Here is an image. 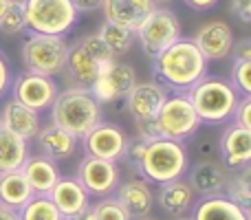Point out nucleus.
<instances>
[{
  "instance_id": "1",
  "label": "nucleus",
  "mask_w": 251,
  "mask_h": 220,
  "mask_svg": "<svg viewBox=\"0 0 251 220\" xmlns=\"http://www.w3.org/2000/svg\"><path fill=\"white\" fill-rule=\"evenodd\" d=\"M209 60L192 38H178L165 51L152 57V71L161 86L174 93H187L207 75Z\"/></svg>"
},
{
  "instance_id": "2",
  "label": "nucleus",
  "mask_w": 251,
  "mask_h": 220,
  "mask_svg": "<svg viewBox=\"0 0 251 220\" xmlns=\"http://www.w3.org/2000/svg\"><path fill=\"white\" fill-rule=\"evenodd\" d=\"M49 110L51 123L60 125L77 139H84L101 121V104L84 86H71L57 93Z\"/></svg>"
},
{
  "instance_id": "3",
  "label": "nucleus",
  "mask_w": 251,
  "mask_h": 220,
  "mask_svg": "<svg viewBox=\"0 0 251 220\" xmlns=\"http://www.w3.org/2000/svg\"><path fill=\"white\" fill-rule=\"evenodd\" d=\"M137 170L143 174L146 181L156 183V185L185 178L187 170H190V156H187L185 143L163 137L148 141Z\"/></svg>"
},
{
  "instance_id": "4",
  "label": "nucleus",
  "mask_w": 251,
  "mask_h": 220,
  "mask_svg": "<svg viewBox=\"0 0 251 220\" xmlns=\"http://www.w3.org/2000/svg\"><path fill=\"white\" fill-rule=\"evenodd\" d=\"M187 97H190L201 121L209 125H218L229 121L234 117L236 104L240 99L234 84L223 77H216V75H212V77L205 75L199 84H194L187 91Z\"/></svg>"
},
{
  "instance_id": "5",
  "label": "nucleus",
  "mask_w": 251,
  "mask_h": 220,
  "mask_svg": "<svg viewBox=\"0 0 251 220\" xmlns=\"http://www.w3.org/2000/svg\"><path fill=\"white\" fill-rule=\"evenodd\" d=\"M26 29L31 33L69 35L77 24L79 11L73 0H20Z\"/></svg>"
},
{
  "instance_id": "6",
  "label": "nucleus",
  "mask_w": 251,
  "mask_h": 220,
  "mask_svg": "<svg viewBox=\"0 0 251 220\" xmlns=\"http://www.w3.org/2000/svg\"><path fill=\"white\" fill-rule=\"evenodd\" d=\"M69 47L64 35H44L29 33V38L22 42V62L25 69L31 73L55 77L66 71V55Z\"/></svg>"
},
{
  "instance_id": "7",
  "label": "nucleus",
  "mask_w": 251,
  "mask_h": 220,
  "mask_svg": "<svg viewBox=\"0 0 251 220\" xmlns=\"http://www.w3.org/2000/svg\"><path fill=\"white\" fill-rule=\"evenodd\" d=\"M159 132L163 139H172V141H190L196 137V132L201 130L203 121L196 115L194 106H192L187 93H174L168 95L161 106L159 115L154 117Z\"/></svg>"
},
{
  "instance_id": "8",
  "label": "nucleus",
  "mask_w": 251,
  "mask_h": 220,
  "mask_svg": "<svg viewBox=\"0 0 251 220\" xmlns=\"http://www.w3.org/2000/svg\"><path fill=\"white\" fill-rule=\"evenodd\" d=\"M134 38L139 40L143 53L150 57H156L161 51L174 44L181 35V20L168 7H156L146 20L134 31Z\"/></svg>"
},
{
  "instance_id": "9",
  "label": "nucleus",
  "mask_w": 251,
  "mask_h": 220,
  "mask_svg": "<svg viewBox=\"0 0 251 220\" xmlns=\"http://www.w3.org/2000/svg\"><path fill=\"white\" fill-rule=\"evenodd\" d=\"M134 84H137V73L132 66L113 60L101 66L100 75L88 86V91L100 104H110V101L126 99Z\"/></svg>"
},
{
  "instance_id": "10",
  "label": "nucleus",
  "mask_w": 251,
  "mask_h": 220,
  "mask_svg": "<svg viewBox=\"0 0 251 220\" xmlns=\"http://www.w3.org/2000/svg\"><path fill=\"white\" fill-rule=\"evenodd\" d=\"M57 93H60V88H57L55 79L49 75L31 73V71L20 73L11 82V97L35 112H44L51 108Z\"/></svg>"
},
{
  "instance_id": "11",
  "label": "nucleus",
  "mask_w": 251,
  "mask_h": 220,
  "mask_svg": "<svg viewBox=\"0 0 251 220\" xmlns=\"http://www.w3.org/2000/svg\"><path fill=\"white\" fill-rule=\"evenodd\" d=\"M77 181L84 190L95 198L113 196L119 185V170L115 161L97 159V156H84L77 168Z\"/></svg>"
},
{
  "instance_id": "12",
  "label": "nucleus",
  "mask_w": 251,
  "mask_h": 220,
  "mask_svg": "<svg viewBox=\"0 0 251 220\" xmlns=\"http://www.w3.org/2000/svg\"><path fill=\"white\" fill-rule=\"evenodd\" d=\"M82 141L88 156L115 161V163L124 159L126 147H128V137L124 130L115 123H106V121H100Z\"/></svg>"
},
{
  "instance_id": "13",
  "label": "nucleus",
  "mask_w": 251,
  "mask_h": 220,
  "mask_svg": "<svg viewBox=\"0 0 251 220\" xmlns=\"http://www.w3.org/2000/svg\"><path fill=\"white\" fill-rule=\"evenodd\" d=\"M218 156L227 170H243L251 163V130L234 121L218 139Z\"/></svg>"
},
{
  "instance_id": "14",
  "label": "nucleus",
  "mask_w": 251,
  "mask_h": 220,
  "mask_svg": "<svg viewBox=\"0 0 251 220\" xmlns=\"http://www.w3.org/2000/svg\"><path fill=\"white\" fill-rule=\"evenodd\" d=\"M192 40H194L196 47L203 51V55L207 57L209 62L229 57L231 51H234V44H236L234 31L223 20H212V22H207V24H203Z\"/></svg>"
},
{
  "instance_id": "15",
  "label": "nucleus",
  "mask_w": 251,
  "mask_h": 220,
  "mask_svg": "<svg viewBox=\"0 0 251 220\" xmlns=\"http://www.w3.org/2000/svg\"><path fill=\"white\" fill-rule=\"evenodd\" d=\"M165 97H168V88L161 86L159 82H141L132 86V91L126 97V104L134 121H143L154 119L159 115Z\"/></svg>"
},
{
  "instance_id": "16",
  "label": "nucleus",
  "mask_w": 251,
  "mask_h": 220,
  "mask_svg": "<svg viewBox=\"0 0 251 220\" xmlns=\"http://www.w3.org/2000/svg\"><path fill=\"white\" fill-rule=\"evenodd\" d=\"M187 183L192 185L194 194L205 196H218L225 194L229 185V174L227 168L216 161H199L187 170Z\"/></svg>"
},
{
  "instance_id": "17",
  "label": "nucleus",
  "mask_w": 251,
  "mask_h": 220,
  "mask_svg": "<svg viewBox=\"0 0 251 220\" xmlns=\"http://www.w3.org/2000/svg\"><path fill=\"white\" fill-rule=\"evenodd\" d=\"M159 4L154 0H104L101 11L108 22L128 26L130 31H137L139 24L150 16Z\"/></svg>"
},
{
  "instance_id": "18",
  "label": "nucleus",
  "mask_w": 251,
  "mask_h": 220,
  "mask_svg": "<svg viewBox=\"0 0 251 220\" xmlns=\"http://www.w3.org/2000/svg\"><path fill=\"white\" fill-rule=\"evenodd\" d=\"M49 198L55 203V207L60 209V214L64 218L91 207V194L84 190L77 176H60V181L49 192Z\"/></svg>"
},
{
  "instance_id": "19",
  "label": "nucleus",
  "mask_w": 251,
  "mask_h": 220,
  "mask_svg": "<svg viewBox=\"0 0 251 220\" xmlns=\"http://www.w3.org/2000/svg\"><path fill=\"white\" fill-rule=\"evenodd\" d=\"M0 128L31 141V139H35L38 130L42 128V121H40V112L26 108L25 104L11 97L9 101H4L2 110H0Z\"/></svg>"
},
{
  "instance_id": "20",
  "label": "nucleus",
  "mask_w": 251,
  "mask_h": 220,
  "mask_svg": "<svg viewBox=\"0 0 251 220\" xmlns=\"http://www.w3.org/2000/svg\"><path fill=\"white\" fill-rule=\"evenodd\" d=\"M35 141H38V147L42 150L44 156H49L53 161H64L75 154L79 139L73 137L71 132H66V130H62L60 125L49 123L38 130Z\"/></svg>"
},
{
  "instance_id": "21",
  "label": "nucleus",
  "mask_w": 251,
  "mask_h": 220,
  "mask_svg": "<svg viewBox=\"0 0 251 220\" xmlns=\"http://www.w3.org/2000/svg\"><path fill=\"white\" fill-rule=\"evenodd\" d=\"M20 170L25 174V178L29 181L33 194H42V196H49V192L53 190V185L62 176L57 163L44 154H35V156L29 154V159L25 161V165Z\"/></svg>"
},
{
  "instance_id": "22",
  "label": "nucleus",
  "mask_w": 251,
  "mask_h": 220,
  "mask_svg": "<svg viewBox=\"0 0 251 220\" xmlns=\"http://www.w3.org/2000/svg\"><path fill=\"white\" fill-rule=\"evenodd\" d=\"M113 196L122 203V207L130 214V218L150 216L152 205H154V196H152V190L146 181H126L117 185Z\"/></svg>"
},
{
  "instance_id": "23",
  "label": "nucleus",
  "mask_w": 251,
  "mask_h": 220,
  "mask_svg": "<svg viewBox=\"0 0 251 220\" xmlns=\"http://www.w3.org/2000/svg\"><path fill=\"white\" fill-rule=\"evenodd\" d=\"M192 220H249V214L227 194H218L199 200L192 212Z\"/></svg>"
},
{
  "instance_id": "24",
  "label": "nucleus",
  "mask_w": 251,
  "mask_h": 220,
  "mask_svg": "<svg viewBox=\"0 0 251 220\" xmlns=\"http://www.w3.org/2000/svg\"><path fill=\"white\" fill-rule=\"evenodd\" d=\"M159 205L172 218H181L194 207V190L185 178L163 183L159 190Z\"/></svg>"
},
{
  "instance_id": "25",
  "label": "nucleus",
  "mask_w": 251,
  "mask_h": 220,
  "mask_svg": "<svg viewBox=\"0 0 251 220\" xmlns=\"http://www.w3.org/2000/svg\"><path fill=\"white\" fill-rule=\"evenodd\" d=\"M101 66L104 64H100L95 57L88 55L77 42H75L73 47H69V55H66V73L71 75V79L75 82V86L88 88L93 82H95L97 75H100Z\"/></svg>"
},
{
  "instance_id": "26",
  "label": "nucleus",
  "mask_w": 251,
  "mask_h": 220,
  "mask_svg": "<svg viewBox=\"0 0 251 220\" xmlns=\"http://www.w3.org/2000/svg\"><path fill=\"white\" fill-rule=\"evenodd\" d=\"M31 198H33V190H31L29 181L25 178L22 170L0 174V203L2 205L18 212Z\"/></svg>"
},
{
  "instance_id": "27",
  "label": "nucleus",
  "mask_w": 251,
  "mask_h": 220,
  "mask_svg": "<svg viewBox=\"0 0 251 220\" xmlns=\"http://www.w3.org/2000/svg\"><path fill=\"white\" fill-rule=\"evenodd\" d=\"M29 159V141L0 128V174L20 170Z\"/></svg>"
},
{
  "instance_id": "28",
  "label": "nucleus",
  "mask_w": 251,
  "mask_h": 220,
  "mask_svg": "<svg viewBox=\"0 0 251 220\" xmlns=\"http://www.w3.org/2000/svg\"><path fill=\"white\" fill-rule=\"evenodd\" d=\"M97 35L104 40L106 47L113 51L115 57H117V55H126V53L132 49V44H134V31H130L128 26L108 22V20H106L104 24L100 26Z\"/></svg>"
},
{
  "instance_id": "29",
  "label": "nucleus",
  "mask_w": 251,
  "mask_h": 220,
  "mask_svg": "<svg viewBox=\"0 0 251 220\" xmlns=\"http://www.w3.org/2000/svg\"><path fill=\"white\" fill-rule=\"evenodd\" d=\"M18 220H64V216L49 196L33 194V198L18 209Z\"/></svg>"
},
{
  "instance_id": "30",
  "label": "nucleus",
  "mask_w": 251,
  "mask_h": 220,
  "mask_svg": "<svg viewBox=\"0 0 251 220\" xmlns=\"http://www.w3.org/2000/svg\"><path fill=\"white\" fill-rule=\"evenodd\" d=\"M225 194L229 198H234L240 207L251 212V163L247 168L238 170V174L234 178H229V185H227Z\"/></svg>"
},
{
  "instance_id": "31",
  "label": "nucleus",
  "mask_w": 251,
  "mask_h": 220,
  "mask_svg": "<svg viewBox=\"0 0 251 220\" xmlns=\"http://www.w3.org/2000/svg\"><path fill=\"white\" fill-rule=\"evenodd\" d=\"M77 44H79V47H82L91 57H95V60L100 62V64H108V62H113V60H115L113 51H110V49L106 47V42H104V40H101L97 33H88V35H84V38H79V40H77Z\"/></svg>"
},
{
  "instance_id": "32",
  "label": "nucleus",
  "mask_w": 251,
  "mask_h": 220,
  "mask_svg": "<svg viewBox=\"0 0 251 220\" xmlns=\"http://www.w3.org/2000/svg\"><path fill=\"white\" fill-rule=\"evenodd\" d=\"M95 209V216L97 220H132L130 214L122 207L115 196H104V198L97 200V205H93Z\"/></svg>"
},
{
  "instance_id": "33",
  "label": "nucleus",
  "mask_w": 251,
  "mask_h": 220,
  "mask_svg": "<svg viewBox=\"0 0 251 220\" xmlns=\"http://www.w3.org/2000/svg\"><path fill=\"white\" fill-rule=\"evenodd\" d=\"M26 29V22H25V13H22V4L20 0L13 2V7L0 18V31L4 35H18Z\"/></svg>"
},
{
  "instance_id": "34",
  "label": "nucleus",
  "mask_w": 251,
  "mask_h": 220,
  "mask_svg": "<svg viewBox=\"0 0 251 220\" xmlns=\"http://www.w3.org/2000/svg\"><path fill=\"white\" fill-rule=\"evenodd\" d=\"M231 84L238 91V95L251 97V62H234Z\"/></svg>"
},
{
  "instance_id": "35",
  "label": "nucleus",
  "mask_w": 251,
  "mask_h": 220,
  "mask_svg": "<svg viewBox=\"0 0 251 220\" xmlns=\"http://www.w3.org/2000/svg\"><path fill=\"white\" fill-rule=\"evenodd\" d=\"M231 119H234L238 125H243V128L251 130V97H240Z\"/></svg>"
},
{
  "instance_id": "36",
  "label": "nucleus",
  "mask_w": 251,
  "mask_h": 220,
  "mask_svg": "<svg viewBox=\"0 0 251 220\" xmlns=\"http://www.w3.org/2000/svg\"><path fill=\"white\" fill-rule=\"evenodd\" d=\"M146 146H148V141H146V139H141V137H137L134 141H130V139H128V147H126V154L124 156L132 165H139L143 152H146Z\"/></svg>"
},
{
  "instance_id": "37",
  "label": "nucleus",
  "mask_w": 251,
  "mask_h": 220,
  "mask_svg": "<svg viewBox=\"0 0 251 220\" xmlns=\"http://www.w3.org/2000/svg\"><path fill=\"white\" fill-rule=\"evenodd\" d=\"M11 82H13V75H11V64H9L7 55L0 51V97L11 88Z\"/></svg>"
},
{
  "instance_id": "38",
  "label": "nucleus",
  "mask_w": 251,
  "mask_h": 220,
  "mask_svg": "<svg viewBox=\"0 0 251 220\" xmlns=\"http://www.w3.org/2000/svg\"><path fill=\"white\" fill-rule=\"evenodd\" d=\"M137 130H139V137L146 139V141H154V139H161L159 125H156V119L137 121Z\"/></svg>"
},
{
  "instance_id": "39",
  "label": "nucleus",
  "mask_w": 251,
  "mask_h": 220,
  "mask_svg": "<svg viewBox=\"0 0 251 220\" xmlns=\"http://www.w3.org/2000/svg\"><path fill=\"white\" fill-rule=\"evenodd\" d=\"M231 13H234L238 20L251 22V0H231Z\"/></svg>"
},
{
  "instance_id": "40",
  "label": "nucleus",
  "mask_w": 251,
  "mask_h": 220,
  "mask_svg": "<svg viewBox=\"0 0 251 220\" xmlns=\"http://www.w3.org/2000/svg\"><path fill=\"white\" fill-rule=\"evenodd\" d=\"M231 55H234L236 62H251V38L243 40V42H236Z\"/></svg>"
},
{
  "instance_id": "41",
  "label": "nucleus",
  "mask_w": 251,
  "mask_h": 220,
  "mask_svg": "<svg viewBox=\"0 0 251 220\" xmlns=\"http://www.w3.org/2000/svg\"><path fill=\"white\" fill-rule=\"evenodd\" d=\"M101 2H104V0H73L75 9H77L79 13H82V11H95V9H101Z\"/></svg>"
},
{
  "instance_id": "42",
  "label": "nucleus",
  "mask_w": 251,
  "mask_h": 220,
  "mask_svg": "<svg viewBox=\"0 0 251 220\" xmlns=\"http://www.w3.org/2000/svg\"><path fill=\"white\" fill-rule=\"evenodd\" d=\"M187 7L196 9V11H207V9H214L218 4V0H183Z\"/></svg>"
},
{
  "instance_id": "43",
  "label": "nucleus",
  "mask_w": 251,
  "mask_h": 220,
  "mask_svg": "<svg viewBox=\"0 0 251 220\" xmlns=\"http://www.w3.org/2000/svg\"><path fill=\"white\" fill-rule=\"evenodd\" d=\"M64 220H97V216H95V209H93V205H91V207H86L84 212L73 214V216H69Z\"/></svg>"
},
{
  "instance_id": "44",
  "label": "nucleus",
  "mask_w": 251,
  "mask_h": 220,
  "mask_svg": "<svg viewBox=\"0 0 251 220\" xmlns=\"http://www.w3.org/2000/svg\"><path fill=\"white\" fill-rule=\"evenodd\" d=\"M0 220H18V212L0 203Z\"/></svg>"
},
{
  "instance_id": "45",
  "label": "nucleus",
  "mask_w": 251,
  "mask_h": 220,
  "mask_svg": "<svg viewBox=\"0 0 251 220\" xmlns=\"http://www.w3.org/2000/svg\"><path fill=\"white\" fill-rule=\"evenodd\" d=\"M13 2H16V0H0V18L13 7Z\"/></svg>"
},
{
  "instance_id": "46",
  "label": "nucleus",
  "mask_w": 251,
  "mask_h": 220,
  "mask_svg": "<svg viewBox=\"0 0 251 220\" xmlns=\"http://www.w3.org/2000/svg\"><path fill=\"white\" fill-rule=\"evenodd\" d=\"M154 2H156V4H163V7H165V4H170L172 0H154Z\"/></svg>"
},
{
  "instance_id": "47",
  "label": "nucleus",
  "mask_w": 251,
  "mask_h": 220,
  "mask_svg": "<svg viewBox=\"0 0 251 220\" xmlns=\"http://www.w3.org/2000/svg\"><path fill=\"white\" fill-rule=\"evenodd\" d=\"M174 220H192V218H187V216H181V218H174Z\"/></svg>"
},
{
  "instance_id": "48",
  "label": "nucleus",
  "mask_w": 251,
  "mask_h": 220,
  "mask_svg": "<svg viewBox=\"0 0 251 220\" xmlns=\"http://www.w3.org/2000/svg\"><path fill=\"white\" fill-rule=\"evenodd\" d=\"M134 220H154V218H148V216H146V218H134Z\"/></svg>"
},
{
  "instance_id": "49",
  "label": "nucleus",
  "mask_w": 251,
  "mask_h": 220,
  "mask_svg": "<svg viewBox=\"0 0 251 220\" xmlns=\"http://www.w3.org/2000/svg\"><path fill=\"white\" fill-rule=\"evenodd\" d=\"M247 214H249V220H251V212H247Z\"/></svg>"
}]
</instances>
